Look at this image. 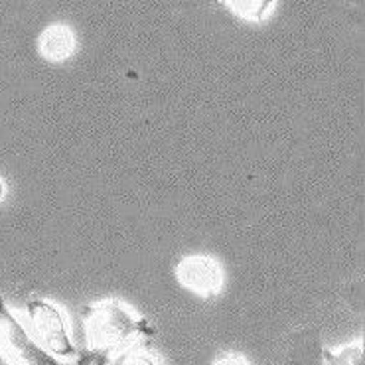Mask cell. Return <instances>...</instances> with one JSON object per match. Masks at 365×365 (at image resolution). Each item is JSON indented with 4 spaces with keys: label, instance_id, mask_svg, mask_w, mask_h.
Here are the masks:
<instances>
[{
    "label": "cell",
    "instance_id": "1",
    "mask_svg": "<svg viewBox=\"0 0 365 365\" xmlns=\"http://www.w3.org/2000/svg\"><path fill=\"white\" fill-rule=\"evenodd\" d=\"M86 330L91 359H107L123 351L136 336L150 334L153 328L119 302H103L86 312Z\"/></svg>",
    "mask_w": 365,
    "mask_h": 365
},
{
    "label": "cell",
    "instance_id": "2",
    "mask_svg": "<svg viewBox=\"0 0 365 365\" xmlns=\"http://www.w3.org/2000/svg\"><path fill=\"white\" fill-rule=\"evenodd\" d=\"M0 354L9 365H66L46 351L0 298Z\"/></svg>",
    "mask_w": 365,
    "mask_h": 365
},
{
    "label": "cell",
    "instance_id": "3",
    "mask_svg": "<svg viewBox=\"0 0 365 365\" xmlns=\"http://www.w3.org/2000/svg\"><path fill=\"white\" fill-rule=\"evenodd\" d=\"M26 312L36 334V341H40L43 348H48L53 356L77 359L79 351L69 338L63 314L46 300H32L26 306Z\"/></svg>",
    "mask_w": 365,
    "mask_h": 365
},
{
    "label": "cell",
    "instance_id": "4",
    "mask_svg": "<svg viewBox=\"0 0 365 365\" xmlns=\"http://www.w3.org/2000/svg\"><path fill=\"white\" fill-rule=\"evenodd\" d=\"M178 280L186 289L200 297H212L221 289L223 271L221 264L210 257H187L182 259L176 269Z\"/></svg>",
    "mask_w": 365,
    "mask_h": 365
},
{
    "label": "cell",
    "instance_id": "5",
    "mask_svg": "<svg viewBox=\"0 0 365 365\" xmlns=\"http://www.w3.org/2000/svg\"><path fill=\"white\" fill-rule=\"evenodd\" d=\"M40 50L51 61H61L73 51V36L66 26L56 24L48 28L40 40Z\"/></svg>",
    "mask_w": 365,
    "mask_h": 365
},
{
    "label": "cell",
    "instance_id": "6",
    "mask_svg": "<svg viewBox=\"0 0 365 365\" xmlns=\"http://www.w3.org/2000/svg\"><path fill=\"white\" fill-rule=\"evenodd\" d=\"M225 4L239 16L259 22L269 16L274 0H225Z\"/></svg>",
    "mask_w": 365,
    "mask_h": 365
},
{
    "label": "cell",
    "instance_id": "7",
    "mask_svg": "<svg viewBox=\"0 0 365 365\" xmlns=\"http://www.w3.org/2000/svg\"><path fill=\"white\" fill-rule=\"evenodd\" d=\"M123 365H162V361L148 351H133L123 359Z\"/></svg>",
    "mask_w": 365,
    "mask_h": 365
},
{
    "label": "cell",
    "instance_id": "8",
    "mask_svg": "<svg viewBox=\"0 0 365 365\" xmlns=\"http://www.w3.org/2000/svg\"><path fill=\"white\" fill-rule=\"evenodd\" d=\"M331 365H361V354L359 348H351L348 351H341L340 356H330Z\"/></svg>",
    "mask_w": 365,
    "mask_h": 365
},
{
    "label": "cell",
    "instance_id": "9",
    "mask_svg": "<svg viewBox=\"0 0 365 365\" xmlns=\"http://www.w3.org/2000/svg\"><path fill=\"white\" fill-rule=\"evenodd\" d=\"M215 365H249V361L243 356H223Z\"/></svg>",
    "mask_w": 365,
    "mask_h": 365
},
{
    "label": "cell",
    "instance_id": "10",
    "mask_svg": "<svg viewBox=\"0 0 365 365\" xmlns=\"http://www.w3.org/2000/svg\"><path fill=\"white\" fill-rule=\"evenodd\" d=\"M2 195H4V184H2V180H0V200H2Z\"/></svg>",
    "mask_w": 365,
    "mask_h": 365
}]
</instances>
